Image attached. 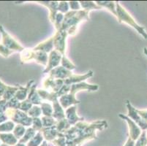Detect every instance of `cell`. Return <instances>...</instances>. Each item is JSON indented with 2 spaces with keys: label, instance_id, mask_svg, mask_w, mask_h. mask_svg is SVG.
Segmentation results:
<instances>
[{
  "label": "cell",
  "instance_id": "obj_26",
  "mask_svg": "<svg viewBox=\"0 0 147 146\" xmlns=\"http://www.w3.org/2000/svg\"><path fill=\"white\" fill-rule=\"evenodd\" d=\"M15 123L12 120H7L3 124H0V133H9L14 129Z\"/></svg>",
  "mask_w": 147,
  "mask_h": 146
},
{
  "label": "cell",
  "instance_id": "obj_1",
  "mask_svg": "<svg viewBox=\"0 0 147 146\" xmlns=\"http://www.w3.org/2000/svg\"><path fill=\"white\" fill-rule=\"evenodd\" d=\"M107 128L108 123L105 120L92 123L79 121L63 132L67 146H81L85 142L96 140L97 131H102Z\"/></svg>",
  "mask_w": 147,
  "mask_h": 146
},
{
  "label": "cell",
  "instance_id": "obj_14",
  "mask_svg": "<svg viewBox=\"0 0 147 146\" xmlns=\"http://www.w3.org/2000/svg\"><path fill=\"white\" fill-rule=\"evenodd\" d=\"M45 140L47 142L51 143L52 141L59 137L60 135V132H58L57 129V126H53L51 127H43L40 130Z\"/></svg>",
  "mask_w": 147,
  "mask_h": 146
},
{
  "label": "cell",
  "instance_id": "obj_33",
  "mask_svg": "<svg viewBox=\"0 0 147 146\" xmlns=\"http://www.w3.org/2000/svg\"><path fill=\"white\" fill-rule=\"evenodd\" d=\"M64 17H65V15L62 14L61 13H59V12H58V13H57V15H56L55 22H54L53 25H54V27H55L57 31L61 29L62 22H63L64 20Z\"/></svg>",
  "mask_w": 147,
  "mask_h": 146
},
{
  "label": "cell",
  "instance_id": "obj_12",
  "mask_svg": "<svg viewBox=\"0 0 147 146\" xmlns=\"http://www.w3.org/2000/svg\"><path fill=\"white\" fill-rule=\"evenodd\" d=\"M72 71L68 70L66 68L63 67L62 66H59L57 67L54 68L49 72V77H51L53 79H61V80H65L68 78L73 75Z\"/></svg>",
  "mask_w": 147,
  "mask_h": 146
},
{
  "label": "cell",
  "instance_id": "obj_17",
  "mask_svg": "<svg viewBox=\"0 0 147 146\" xmlns=\"http://www.w3.org/2000/svg\"><path fill=\"white\" fill-rule=\"evenodd\" d=\"M33 50L36 51H42L46 53H50L52 50H54L53 36L38 44L37 46L33 48Z\"/></svg>",
  "mask_w": 147,
  "mask_h": 146
},
{
  "label": "cell",
  "instance_id": "obj_3",
  "mask_svg": "<svg viewBox=\"0 0 147 146\" xmlns=\"http://www.w3.org/2000/svg\"><path fill=\"white\" fill-rule=\"evenodd\" d=\"M89 13L84 10L78 11H70L65 14L63 22L61 25V30L66 31L68 35L74 36L77 32L78 24L83 21L89 19Z\"/></svg>",
  "mask_w": 147,
  "mask_h": 146
},
{
  "label": "cell",
  "instance_id": "obj_25",
  "mask_svg": "<svg viewBox=\"0 0 147 146\" xmlns=\"http://www.w3.org/2000/svg\"><path fill=\"white\" fill-rule=\"evenodd\" d=\"M18 88H19V85L18 86H8L7 89L5 91V94L2 96V99L3 100H7V101H9L10 100H11L12 98H13L15 96V94L16 93L17 91L18 90Z\"/></svg>",
  "mask_w": 147,
  "mask_h": 146
},
{
  "label": "cell",
  "instance_id": "obj_43",
  "mask_svg": "<svg viewBox=\"0 0 147 146\" xmlns=\"http://www.w3.org/2000/svg\"><path fill=\"white\" fill-rule=\"evenodd\" d=\"M137 112L140 115L143 120L147 123V109L146 110H137Z\"/></svg>",
  "mask_w": 147,
  "mask_h": 146
},
{
  "label": "cell",
  "instance_id": "obj_45",
  "mask_svg": "<svg viewBox=\"0 0 147 146\" xmlns=\"http://www.w3.org/2000/svg\"><path fill=\"white\" fill-rule=\"evenodd\" d=\"M124 146H136V141L133 140L132 138H130L129 137H128L127 140Z\"/></svg>",
  "mask_w": 147,
  "mask_h": 146
},
{
  "label": "cell",
  "instance_id": "obj_16",
  "mask_svg": "<svg viewBox=\"0 0 147 146\" xmlns=\"http://www.w3.org/2000/svg\"><path fill=\"white\" fill-rule=\"evenodd\" d=\"M34 83H34V80H32L28 82L26 87H23L19 85L18 90L16 92L14 97H16V98L18 100H19L20 102H23L24 101V100H26L28 97V95H29L31 87L32 86V85Z\"/></svg>",
  "mask_w": 147,
  "mask_h": 146
},
{
  "label": "cell",
  "instance_id": "obj_20",
  "mask_svg": "<svg viewBox=\"0 0 147 146\" xmlns=\"http://www.w3.org/2000/svg\"><path fill=\"white\" fill-rule=\"evenodd\" d=\"M0 141L7 145L13 146L18 143V140L13 133H0Z\"/></svg>",
  "mask_w": 147,
  "mask_h": 146
},
{
  "label": "cell",
  "instance_id": "obj_7",
  "mask_svg": "<svg viewBox=\"0 0 147 146\" xmlns=\"http://www.w3.org/2000/svg\"><path fill=\"white\" fill-rule=\"evenodd\" d=\"M68 34L66 31L59 30L57 31L53 37V47L54 50L59 52L62 56H65L66 51V40Z\"/></svg>",
  "mask_w": 147,
  "mask_h": 146
},
{
  "label": "cell",
  "instance_id": "obj_23",
  "mask_svg": "<svg viewBox=\"0 0 147 146\" xmlns=\"http://www.w3.org/2000/svg\"><path fill=\"white\" fill-rule=\"evenodd\" d=\"M36 134H37V132L34 130L32 127H29V128L26 129L24 135L22 138L18 141V143H23V144L28 143L31 140H32V139L33 138V137H34V136H35Z\"/></svg>",
  "mask_w": 147,
  "mask_h": 146
},
{
  "label": "cell",
  "instance_id": "obj_29",
  "mask_svg": "<svg viewBox=\"0 0 147 146\" xmlns=\"http://www.w3.org/2000/svg\"><path fill=\"white\" fill-rule=\"evenodd\" d=\"M26 129H25V126L22 125H20V124H18L15 126L14 129L13 131V134L14 135V136L16 137L17 139L19 141L21 138L23 137V136L24 135L25 132H26Z\"/></svg>",
  "mask_w": 147,
  "mask_h": 146
},
{
  "label": "cell",
  "instance_id": "obj_31",
  "mask_svg": "<svg viewBox=\"0 0 147 146\" xmlns=\"http://www.w3.org/2000/svg\"><path fill=\"white\" fill-rule=\"evenodd\" d=\"M28 116L31 118H40L42 115V110L41 108L39 105H33L30 110L27 112Z\"/></svg>",
  "mask_w": 147,
  "mask_h": 146
},
{
  "label": "cell",
  "instance_id": "obj_41",
  "mask_svg": "<svg viewBox=\"0 0 147 146\" xmlns=\"http://www.w3.org/2000/svg\"><path fill=\"white\" fill-rule=\"evenodd\" d=\"M68 3H69V8L73 11H78V10H81V7L79 2H77V1H70V2H68Z\"/></svg>",
  "mask_w": 147,
  "mask_h": 146
},
{
  "label": "cell",
  "instance_id": "obj_5",
  "mask_svg": "<svg viewBox=\"0 0 147 146\" xmlns=\"http://www.w3.org/2000/svg\"><path fill=\"white\" fill-rule=\"evenodd\" d=\"M20 59L22 63H27L31 61H35L37 64L47 66L49 55L42 51H36L33 48H24L20 52Z\"/></svg>",
  "mask_w": 147,
  "mask_h": 146
},
{
  "label": "cell",
  "instance_id": "obj_38",
  "mask_svg": "<svg viewBox=\"0 0 147 146\" xmlns=\"http://www.w3.org/2000/svg\"><path fill=\"white\" fill-rule=\"evenodd\" d=\"M136 146H147L146 131H143L140 137L136 141Z\"/></svg>",
  "mask_w": 147,
  "mask_h": 146
},
{
  "label": "cell",
  "instance_id": "obj_2",
  "mask_svg": "<svg viewBox=\"0 0 147 146\" xmlns=\"http://www.w3.org/2000/svg\"><path fill=\"white\" fill-rule=\"evenodd\" d=\"M99 89V85L96 84H89L85 82H80L74 83L71 85L70 91L67 94L60 96L59 99L60 104L64 109H67L72 105H76L80 104L81 102L76 98V94L83 90L95 92Z\"/></svg>",
  "mask_w": 147,
  "mask_h": 146
},
{
  "label": "cell",
  "instance_id": "obj_24",
  "mask_svg": "<svg viewBox=\"0 0 147 146\" xmlns=\"http://www.w3.org/2000/svg\"><path fill=\"white\" fill-rule=\"evenodd\" d=\"M43 141L44 137L42 133L40 132H37L35 136L27 143L26 146H40Z\"/></svg>",
  "mask_w": 147,
  "mask_h": 146
},
{
  "label": "cell",
  "instance_id": "obj_28",
  "mask_svg": "<svg viewBox=\"0 0 147 146\" xmlns=\"http://www.w3.org/2000/svg\"><path fill=\"white\" fill-rule=\"evenodd\" d=\"M57 129L59 132H61L63 133L64 132H65L66 130H67L68 129H69L71 127V125L69 124V121L67 120V118L61 119V120H58L57 124Z\"/></svg>",
  "mask_w": 147,
  "mask_h": 146
},
{
  "label": "cell",
  "instance_id": "obj_21",
  "mask_svg": "<svg viewBox=\"0 0 147 146\" xmlns=\"http://www.w3.org/2000/svg\"><path fill=\"white\" fill-rule=\"evenodd\" d=\"M95 3L102 8H106L114 16L117 17V10H116V2L113 1H96Z\"/></svg>",
  "mask_w": 147,
  "mask_h": 146
},
{
  "label": "cell",
  "instance_id": "obj_13",
  "mask_svg": "<svg viewBox=\"0 0 147 146\" xmlns=\"http://www.w3.org/2000/svg\"><path fill=\"white\" fill-rule=\"evenodd\" d=\"M76 110H77L76 105H72L67 109L65 110V118L71 126L75 125L76 123L79 122V121H84V118L79 117L77 115Z\"/></svg>",
  "mask_w": 147,
  "mask_h": 146
},
{
  "label": "cell",
  "instance_id": "obj_18",
  "mask_svg": "<svg viewBox=\"0 0 147 146\" xmlns=\"http://www.w3.org/2000/svg\"><path fill=\"white\" fill-rule=\"evenodd\" d=\"M51 102L53 110L52 117L54 118L57 121L65 118V111L60 104L59 102V98L54 99Z\"/></svg>",
  "mask_w": 147,
  "mask_h": 146
},
{
  "label": "cell",
  "instance_id": "obj_30",
  "mask_svg": "<svg viewBox=\"0 0 147 146\" xmlns=\"http://www.w3.org/2000/svg\"><path fill=\"white\" fill-rule=\"evenodd\" d=\"M42 126L43 127H51L53 126H56L57 124V120L53 117H49V116H44L41 117Z\"/></svg>",
  "mask_w": 147,
  "mask_h": 146
},
{
  "label": "cell",
  "instance_id": "obj_34",
  "mask_svg": "<svg viewBox=\"0 0 147 146\" xmlns=\"http://www.w3.org/2000/svg\"><path fill=\"white\" fill-rule=\"evenodd\" d=\"M53 145L55 146H67L66 144V138L63 133L60 132V135L59 137L52 141L51 143Z\"/></svg>",
  "mask_w": 147,
  "mask_h": 146
},
{
  "label": "cell",
  "instance_id": "obj_4",
  "mask_svg": "<svg viewBox=\"0 0 147 146\" xmlns=\"http://www.w3.org/2000/svg\"><path fill=\"white\" fill-rule=\"evenodd\" d=\"M116 10H117V20L119 23H125V24H128L131 27L136 29L138 34H141L145 40H147V32H146L145 28L143 26H140L134 18L132 17L130 14L125 10V8L123 7L119 2H116Z\"/></svg>",
  "mask_w": 147,
  "mask_h": 146
},
{
  "label": "cell",
  "instance_id": "obj_48",
  "mask_svg": "<svg viewBox=\"0 0 147 146\" xmlns=\"http://www.w3.org/2000/svg\"><path fill=\"white\" fill-rule=\"evenodd\" d=\"M13 146H26V144H23V143H18L17 144H16L15 145Z\"/></svg>",
  "mask_w": 147,
  "mask_h": 146
},
{
  "label": "cell",
  "instance_id": "obj_19",
  "mask_svg": "<svg viewBox=\"0 0 147 146\" xmlns=\"http://www.w3.org/2000/svg\"><path fill=\"white\" fill-rule=\"evenodd\" d=\"M36 88H37V83H34L32 86L31 87L27 99L30 100L31 102L34 105H40L43 102Z\"/></svg>",
  "mask_w": 147,
  "mask_h": 146
},
{
  "label": "cell",
  "instance_id": "obj_22",
  "mask_svg": "<svg viewBox=\"0 0 147 146\" xmlns=\"http://www.w3.org/2000/svg\"><path fill=\"white\" fill-rule=\"evenodd\" d=\"M79 3L81 5V7L84 10H86V11L89 12V13L90 11H92V10L102 9L101 7L98 6L95 2H92V1H80Z\"/></svg>",
  "mask_w": 147,
  "mask_h": 146
},
{
  "label": "cell",
  "instance_id": "obj_42",
  "mask_svg": "<svg viewBox=\"0 0 147 146\" xmlns=\"http://www.w3.org/2000/svg\"><path fill=\"white\" fill-rule=\"evenodd\" d=\"M7 101L5 100H0V114L1 113H5V112L6 111L7 108Z\"/></svg>",
  "mask_w": 147,
  "mask_h": 146
},
{
  "label": "cell",
  "instance_id": "obj_32",
  "mask_svg": "<svg viewBox=\"0 0 147 146\" xmlns=\"http://www.w3.org/2000/svg\"><path fill=\"white\" fill-rule=\"evenodd\" d=\"M61 64V66L66 68V69H68V70L72 71L76 68V65H75L73 62H71V61H69V60L67 58L66 56H62Z\"/></svg>",
  "mask_w": 147,
  "mask_h": 146
},
{
  "label": "cell",
  "instance_id": "obj_46",
  "mask_svg": "<svg viewBox=\"0 0 147 146\" xmlns=\"http://www.w3.org/2000/svg\"><path fill=\"white\" fill-rule=\"evenodd\" d=\"M7 120H8V118L7 117L5 113H1L0 114V124L5 123Z\"/></svg>",
  "mask_w": 147,
  "mask_h": 146
},
{
  "label": "cell",
  "instance_id": "obj_10",
  "mask_svg": "<svg viewBox=\"0 0 147 146\" xmlns=\"http://www.w3.org/2000/svg\"><path fill=\"white\" fill-rule=\"evenodd\" d=\"M119 116L121 118V119L125 120L127 122L128 125V128H129V136L130 138L133 139V140L136 141L140 137V136L142 134L143 131L141 130V129L133 121L132 119L129 118L127 116L124 114H119Z\"/></svg>",
  "mask_w": 147,
  "mask_h": 146
},
{
  "label": "cell",
  "instance_id": "obj_6",
  "mask_svg": "<svg viewBox=\"0 0 147 146\" xmlns=\"http://www.w3.org/2000/svg\"><path fill=\"white\" fill-rule=\"evenodd\" d=\"M5 114L8 118V119H10L16 124L27 127L32 125V118L28 116L26 112H23L20 110L7 108L5 112Z\"/></svg>",
  "mask_w": 147,
  "mask_h": 146
},
{
  "label": "cell",
  "instance_id": "obj_52",
  "mask_svg": "<svg viewBox=\"0 0 147 146\" xmlns=\"http://www.w3.org/2000/svg\"><path fill=\"white\" fill-rule=\"evenodd\" d=\"M0 145H1V141H0Z\"/></svg>",
  "mask_w": 147,
  "mask_h": 146
},
{
  "label": "cell",
  "instance_id": "obj_51",
  "mask_svg": "<svg viewBox=\"0 0 147 146\" xmlns=\"http://www.w3.org/2000/svg\"><path fill=\"white\" fill-rule=\"evenodd\" d=\"M146 137H147V131H146Z\"/></svg>",
  "mask_w": 147,
  "mask_h": 146
},
{
  "label": "cell",
  "instance_id": "obj_47",
  "mask_svg": "<svg viewBox=\"0 0 147 146\" xmlns=\"http://www.w3.org/2000/svg\"><path fill=\"white\" fill-rule=\"evenodd\" d=\"M40 146H49L48 145V142L46 140H44L42 144L40 145Z\"/></svg>",
  "mask_w": 147,
  "mask_h": 146
},
{
  "label": "cell",
  "instance_id": "obj_9",
  "mask_svg": "<svg viewBox=\"0 0 147 146\" xmlns=\"http://www.w3.org/2000/svg\"><path fill=\"white\" fill-rule=\"evenodd\" d=\"M126 106L127 108V116L130 119L134 121L142 131H147V123L143 120L142 118L140 116L138 112H137V109L131 104L129 100H127Z\"/></svg>",
  "mask_w": 147,
  "mask_h": 146
},
{
  "label": "cell",
  "instance_id": "obj_39",
  "mask_svg": "<svg viewBox=\"0 0 147 146\" xmlns=\"http://www.w3.org/2000/svg\"><path fill=\"white\" fill-rule=\"evenodd\" d=\"M32 128L36 132H40V130L43 128L42 124V120L40 118H34L32 120Z\"/></svg>",
  "mask_w": 147,
  "mask_h": 146
},
{
  "label": "cell",
  "instance_id": "obj_49",
  "mask_svg": "<svg viewBox=\"0 0 147 146\" xmlns=\"http://www.w3.org/2000/svg\"><path fill=\"white\" fill-rule=\"evenodd\" d=\"M144 54L147 56V48H144Z\"/></svg>",
  "mask_w": 147,
  "mask_h": 146
},
{
  "label": "cell",
  "instance_id": "obj_36",
  "mask_svg": "<svg viewBox=\"0 0 147 146\" xmlns=\"http://www.w3.org/2000/svg\"><path fill=\"white\" fill-rule=\"evenodd\" d=\"M34 104L31 102L30 100H29L28 99H26L24 101L21 102V105H20V110L23 111V112H25L27 113L28 111L32 108V107L33 106Z\"/></svg>",
  "mask_w": 147,
  "mask_h": 146
},
{
  "label": "cell",
  "instance_id": "obj_50",
  "mask_svg": "<svg viewBox=\"0 0 147 146\" xmlns=\"http://www.w3.org/2000/svg\"><path fill=\"white\" fill-rule=\"evenodd\" d=\"M0 146H10V145H7L4 144V143H2V144H1V145H0Z\"/></svg>",
  "mask_w": 147,
  "mask_h": 146
},
{
  "label": "cell",
  "instance_id": "obj_40",
  "mask_svg": "<svg viewBox=\"0 0 147 146\" xmlns=\"http://www.w3.org/2000/svg\"><path fill=\"white\" fill-rule=\"evenodd\" d=\"M13 53V51L9 50L8 48H7L5 45L2 44H0V54L3 56L5 58H7L10 54Z\"/></svg>",
  "mask_w": 147,
  "mask_h": 146
},
{
  "label": "cell",
  "instance_id": "obj_11",
  "mask_svg": "<svg viewBox=\"0 0 147 146\" xmlns=\"http://www.w3.org/2000/svg\"><path fill=\"white\" fill-rule=\"evenodd\" d=\"M61 58H62V55L59 52L56 50H52L49 55L48 64L45 67V69H44L43 73H49L52 69L59 66V64L61 61Z\"/></svg>",
  "mask_w": 147,
  "mask_h": 146
},
{
  "label": "cell",
  "instance_id": "obj_44",
  "mask_svg": "<svg viewBox=\"0 0 147 146\" xmlns=\"http://www.w3.org/2000/svg\"><path fill=\"white\" fill-rule=\"evenodd\" d=\"M9 85H5V84H4L0 80V96H3V94H5V91L7 89V88H8Z\"/></svg>",
  "mask_w": 147,
  "mask_h": 146
},
{
  "label": "cell",
  "instance_id": "obj_53",
  "mask_svg": "<svg viewBox=\"0 0 147 146\" xmlns=\"http://www.w3.org/2000/svg\"><path fill=\"white\" fill-rule=\"evenodd\" d=\"M0 100H1V96H0Z\"/></svg>",
  "mask_w": 147,
  "mask_h": 146
},
{
  "label": "cell",
  "instance_id": "obj_27",
  "mask_svg": "<svg viewBox=\"0 0 147 146\" xmlns=\"http://www.w3.org/2000/svg\"><path fill=\"white\" fill-rule=\"evenodd\" d=\"M42 115L44 116L51 117L53 116V106L49 102H42L40 104Z\"/></svg>",
  "mask_w": 147,
  "mask_h": 146
},
{
  "label": "cell",
  "instance_id": "obj_8",
  "mask_svg": "<svg viewBox=\"0 0 147 146\" xmlns=\"http://www.w3.org/2000/svg\"><path fill=\"white\" fill-rule=\"evenodd\" d=\"M0 32L2 34V45H5L7 48L12 51H19L21 52L24 50V48L12 37L10 34L4 29L2 26H0Z\"/></svg>",
  "mask_w": 147,
  "mask_h": 146
},
{
  "label": "cell",
  "instance_id": "obj_37",
  "mask_svg": "<svg viewBox=\"0 0 147 146\" xmlns=\"http://www.w3.org/2000/svg\"><path fill=\"white\" fill-rule=\"evenodd\" d=\"M58 11L59 13H61L62 14L67 13L69 11V6L68 2H65V1L59 2Z\"/></svg>",
  "mask_w": 147,
  "mask_h": 146
},
{
  "label": "cell",
  "instance_id": "obj_35",
  "mask_svg": "<svg viewBox=\"0 0 147 146\" xmlns=\"http://www.w3.org/2000/svg\"><path fill=\"white\" fill-rule=\"evenodd\" d=\"M20 105H21V102L17 100L16 97H13L7 102V108L19 110Z\"/></svg>",
  "mask_w": 147,
  "mask_h": 146
},
{
  "label": "cell",
  "instance_id": "obj_15",
  "mask_svg": "<svg viewBox=\"0 0 147 146\" xmlns=\"http://www.w3.org/2000/svg\"><path fill=\"white\" fill-rule=\"evenodd\" d=\"M40 4L47 7L49 9V19L52 24H54L55 22L56 15L58 13V5L59 2L57 1H51V2H47V1H39Z\"/></svg>",
  "mask_w": 147,
  "mask_h": 146
}]
</instances>
